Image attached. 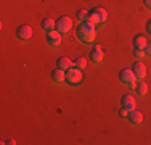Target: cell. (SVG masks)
<instances>
[{
  "instance_id": "cell-1",
  "label": "cell",
  "mask_w": 151,
  "mask_h": 145,
  "mask_svg": "<svg viewBox=\"0 0 151 145\" xmlns=\"http://www.w3.org/2000/svg\"><path fill=\"white\" fill-rule=\"evenodd\" d=\"M76 37L82 44H92L96 37V28L84 21V23H81L76 28Z\"/></svg>"
},
{
  "instance_id": "cell-2",
  "label": "cell",
  "mask_w": 151,
  "mask_h": 145,
  "mask_svg": "<svg viewBox=\"0 0 151 145\" xmlns=\"http://www.w3.org/2000/svg\"><path fill=\"white\" fill-rule=\"evenodd\" d=\"M119 81L124 84L125 87H130V89H135L137 86V78L132 71V68H124L119 72Z\"/></svg>"
},
{
  "instance_id": "cell-3",
  "label": "cell",
  "mask_w": 151,
  "mask_h": 145,
  "mask_svg": "<svg viewBox=\"0 0 151 145\" xmlns=\"http://www.w3.org/2000/svg\"><path fill=\"white\" fill-rule=\"evenodd\" d=\"M82 82V70H79V68H69V70L66 71V84L69 86H79Z\"/></svg>"
},
{
  "instance_id": "cell-4",
  "label": "cell",
  "mask_w": 151,
  "mask_h": 145,
  "mask_svg": "<svg viewBox=\"0 0 151 145\" xmlns=\"http://www.w3.org/2000/svg\"><path fill=\"white\" fill-rule=\"evenodd\" d=\"M45 39H47L48 47H52V49H58V47L61 45V41H63V34L58 32L56 29H53V31L45 32Z\"/></svg>"
},
{
  "instance_id": "cell-5",
  "label": "cell",
  "mask_w": 151,
  "mask_h": 145,
  "mask_svg": "<svg viewBox=\"0 0 151 145\" xmlns=\"http://www.w3.org/2000/svg\"><path fill=\"white\" fill-rule=\"evenodd\" d=\"M55 29L64 36L66 32H69L73 29V20L69 16H60L55 23Z\"/></svg>"
},
{
  "instance_id": "cell-6",
  "label": "cell",
  "mask_w": 151,
  "mask_h": 145,
  "mask_svg": "<svg viewBox=\"0 0 151 145\" xmlns=\"http://www.w3.org/2000/svg\"><path fill=\"white\" fill-rule=\"evenodd\" d=\"M32 37V29L29 24H21L16 29V39L21 42H27Z\"/></svg>"
},
{
  "instance_id": "cell-7",
  "label": "cell",
  "mask_w": 151,
  "mask_h": 145,
  "mask_svg": "<svg viewBox=\"0 0 151 145\" xmlns=\"http://www.w3.org/2000/svg\"><path fill=\"white\" fill-rule=\"evenodd\" d=\"M103 58H105V53H103V49L100 45H95L92 49L90 55H88V61L93 65H101L103 63Z\"/></svg>"
},
{
  "instance_id": "cell-8",
  "label": "cell",
  "mask_w": 151,
  "mask_h": 145,
  "mask_svg": "<svg viewBox=\"0 0 151 145\" xmlns=\"http://www.w3.org/2000/svg\"><path fill=\"white\" fill-rule=\"evenodd\" d=\"M121 105L122 108H125L127 111H132L137 108V100H135V95L132 94H125V95L121 97Z\"/></svg>"
},
{
  "instance_id": "cell-9",
  "label": "cell",
  "mask_w": 151,
  "mask_h": 145,
  "mask_svg": "<svg viewBox=\"0 0 151 145\" xmlns=\"http://www.w3.org/2000/svg\"><path fill=\"white\" fill-rule=\"evenodd\" d=\"M132 71H134L137 81H143L146 76V66L142 63V60H137L134 63V66H132Z\"/></svg>"
},
{
  "instance_id": "cell-10",
  "label": "cell",
  "mask_w": 151,
  "mask_h": 145,
  "mask_svg": "<svg viewBox=\"0 0 151 145\" xmlns=\"http://www.w3.org/2000/svg\"><path fill=\"white\" fill-rule=\"evenodd\" d=\"M50 78H52L53 84H63V82H66V71L61 70V68H56L50 72Z\"/></svg>"
},
{
  "instance_id": "cell-11",
  "label": "cell",
  "mask_w": 151,
  "mask_h": 145,
  "mask_svg": "<svg viewBox=\"0 0 151 145\" xmlns=\"http://www.w3.org/2000/svg\"><path fill=\"white\" fill-rule=\"evenodd\" d=\"M127 119H129V123H130L132 126H138V124H142V121H143V113L135 108V110L129 111Z\"/></svg>"
},
{
  "instance_id": "cell-12",
  "label": "cell",
  "mask_w": 151,
  "mask_h": 145,
  "mask_svg": "<svg viewBox=\"0 0 151 145\" xmlns=\"http://www.w3.org/2000/svg\"><path fill=\"white\" fill-rule=\"evenodd\" d=\"M73 66H74V61L68 57H60L58 60H56V68H61V70H64V71H68Z\"/></svg>"
},
{
  "instance_id": "cell-13",
  "label": "cell",
  "mask_w": 151,
  "mask_h": 145,
  "mask_svg": "<svg viewBox=\"0 0 151 145\" xmlns=\"http://www.w3.org/2000/svg\"><path fill=\"white\" fill-rule=\"evenodd\" d=\"M132 44H134V49H138V50H145L146 44H148V41H146L145 36L138 34L134 37V41H132Z\"/></svg>"
},
{
  "instance_id": "cell-14",
  "label": "cell",
  "mask_w": 151,
  "mask_h": 145,
  "mask_svg": "<svg viewBox=\"0 0 151 145\" xmlns=\"http://www.w3.org/2000/svg\"><path fill=\"white\" fill-rule=\"evenodd\" d=\"M55 23H56V21L53 20V18H50V16H45L44 20H42V23H40V28L44 29L45 32H48V31H53V29H55Z\"/></svg>"
},
{
  "instance_id": "cell-15",
  "label": "cell",
  "mask_w": 151,
  "mask_h": 145,
  "mask_svg": "<svg viewBox=\"0 0 151 145\" xmlns=\"http://www.w3.org/2000/svg\"><path fill=\"white\" fill-rule=\"evenodd\" d=\"M134 90L137 92V95H138V97H145L146 94H148V84H146L145 81H138Z\"/></svg>"
},
{
  "instance_id": "cell-16",
  "label": "cell",
  "mask_w": 151,
  "mask_h": 145,
  "mask_svg": "<svg viewBox=\"0 0 151 145\" xmlns=\"http://www.w3.org/2000/svg\"><path fill=\"white\" fill-rule=\"evenodd\" d=\"M92 12L95 13L96 16H98V20H100V23H101V24L106 23V20H108V12H106L105 8H101V7H96V8H93Z\"/></svg>"
},
{
  "instance_id": "cell-17",
  "label": "cell",
  "mask_w": 151,
  "mask_h": 145,
  "mask_svg": "<svg viewBox=\"0 0 151 145\" xmlns=\"http://www.w3.org/2000/svg\"><path fill=\"white\" fill-rule=\"evenodd\" d=\"M85 23H88V24H92V26H95V28H100L101 26V23H100V20H98V16H96L95 13L92 12H88V14H87V18H85Z\"/></svg>"
},
{
  "instance_id": "cell-18",
  "label": "cell",
  "mask_w": 151,
  "mask_h": 145,
  "mask_svg": "<svg viewBox=\"0 0 151 145\" xmlns=\"http://www.w3.org/2000/svg\"><path fill=\"white\" fill-rule=\"evenodd\" d=\"M74 66L79 68V70H84V68L87 66V58H84V57L74 58Z\"/></svg>"
},
{
  "instance_id": "cell-19",
  "label": "cell",
  "mask_w": 151,
  "mask_h": 145,
  "mask_svg": "<svg viewBox=\"0 0 151 145\" xmlns=\"http://www.w3.org/2000/svg\"><path fill=\"white\" fill-rule=\"evenodd\" d=\"M87 14H88L87 10H79V12L76 13V18H77V20L81 21V23H84V21H85V18H87Z\"/></svg>"
},
{
  "instance_id": "cell-20",
  "label": "cell",
  "mask_w": 151,
  "mask_h": 145,
  "mask_svg": "<svg viewBox=\"0 0 151 145\" xmlns=\"http://www.w3.org/2000/svg\"><path fill=\"white\" fill-rule=\"evenodd\" d=\"M134 55H135L137 60H142V58L145 57V52H143V50H138V49H134Z\"/></svg>"
},
{
  "instance_id": "cell-21",
  "label": "cell",
  "mask_w": 151,
  "mask_h": 145,
  "mask_svg": "<svg viewBox=\"0 0 151 145\" xmlns=\"http://www.w3.org/2000/svg\"><path fill=\"white\" fill-rule=\"evenodd\" d=\"M145 57H148V58H151V42H148L146 44V47H145Z\"/></svg>"
},
{
  "instance_id": "cell-22",
  "label": "cell",
  "mask_w": 151,
  "mask_h": 145,
  "mask_svg": "<svg viewBox=\"0 0 151 145\" xmlns=\"http://www.w3.org/2000/svg\"><path fill=\"white\" fill-rule=\"evenodd\" d=\"M127 116H129V111L125 110V108H121V110H119V118L125 119V118H127Z\"/></svg>"
},
{
  "instance_id": "cell-23",
  "label": "cell",
  "mask_w": 151,
  "mask_h": 145,
  "mask_svg": "<svg viewBox=\"0 0 151 145\" xmlns=\"http://www.w3.org/2000/svg\"><path fill=\"white\" fill-rule=\"evenodd\" d=\"M143 3H145V7L151 12V0H143Z\"/></svg>"
},
{
  "instance_id": "cell-24",
  "label": "cell",
  "mask_w": 151,
  "mask_h": 145,
  "mask_svg": "<svg viewBox=\"0 0 151 145\" xmlns=\"http://www.w3.org/2000/svg\"><path fill=\"white\" fill-rule=\"evenodd\" d=\"M146 31H148L150 34H151V20L148 21V23H146Z\"/></svg>"
}]
</instances>
